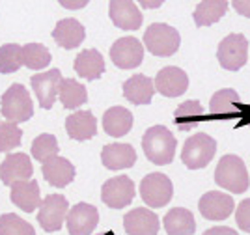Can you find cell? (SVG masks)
Returning <instances> with one entry per match:
<instances>
[{"mask_svg":"<svg viewBox=\"0 0 250 235\" xmlns=\"http://www.w3.org/2000/svg\"><path fill=\"white\" fill-rule=\"evenodd\" d=\"M176 146V136L165 125H153L142 136V148H144L147 161L159 166H165L174 161Z\"/></svg>","mask_w":250,"mask_h":235,"instance_id":"cell-1","label":"cell"},{"mask_svg":"<svg viewBox=\"0 0 250 235\" xmlns=\"http://www.w3.org/2000/svg\"><path fill=\"white\" fill-rule=\"evenodd\" d=\"M215 183L231 194H243L250 185L249 172L243 159L237 155H224L215 170Z\"/></svg>","mask_w":250,"mask_h":235,"instance_id":"cell-2","label":"cell"},{"mask_svg":"<svg viewBox=\"0 0 250 235\" xmlns=\"http://www.w3.org/2000/svg\"><path fill=\"white\" fill-rule=\"evenodd\" d=\"M215 153H217L215 138L206 133H198L185 140L181 150V161L188 170H200L213 161Z\"/></svg>","mask_w":250,"mask_h":235,"instance_id":"cell-3","label":"cell"},{"mask_svg":"<svg viewBox=\"0 0 250 235\" xmlns=\"http://www.w3.org/2000/svg\"><path fill=\"white\" fill-rule=\"evenodd\" d=\"M0 110L8 122H28L34 114V105L28 90L22 84H11L0 99Z\"/></svg>","mask_w":250,"mask_h":235,"instance_id":"cell-4","label":"cell"},{"mask_svg":"<svg viewBox=\"0 0 250 235\" xmlns=\"http://www.w3.org/2000/svg\"><path fill=\"white\" fill-rule=\"evenodd\" d=\"M179 32L165 22H153L147 26V30L144 32V47L151 52L153 56H172L176 54L179 49Z\"/></svg>","mask_w":250,"mask_h":235,"instance_id":"cell-5","label":"cell"},{"mask_svg":"<svg viewBox=\"0 0 250 235\" xmlns=\"http://www.w3.org/2000/svg\"><path fill=\"white\" fill-rule=\"evenodd\" d=\"M140 196L153 209L165 207L170 204V200L174 198V185L170 181V177L165 174H147L140 181Z\"/></svg>","mask_w":250,"mask_h":235,"instance_id":"cell-6","label":"cell"},{"mask_svg":"<svg viewBox=\"0 0 250 235\" xmlns=\"http://www.w3.org/2000/svg\"><path fill=\"white\" fill-rule=\"evenodd\" d=\"M219 64L228 71H239L249 60V41L243 34H229L220 41L217 51Z\"/></svg>","mask_w":250,"mask_h":235,"instance_id":"cell-7","label":"cell"},{"mask_svg":"<svg viewBox=\"0 0 250 235\" xmlns=\"http://www.w3.org/2000/svg\"><path fill=\"white\" fill-rule=\"evenodd\" d=\"M69 213V202L62 194H49L42 202L38 222L45 232H58L62 230L63 222Z\"/></svg>","mask_w":250,"mask_h":235,"instance_id":"cell-8","label":"cell"},{"mask_svg":"<svg viewBox=\"0 0 250 235\" xmlns=\"http://www.w3.org/2000/svg\"><path fill=\"white\" fill-rule=\"evenodd\" d=\"M135 198V183L127 175H116L101 187V200L110 209H124Z\"/></svg>","mask_w":250,"mask_h":235,"instance_id":"cell-9","label":"cell"},{"mask_svg":"<svg viewBox=\"0 0 250 235\" xmlns=\"http://www.w3.org/2000/svg\"><path fill=\"white\" fill-rule=\"evenodd\" d=\"M110 60L120 69H135L144 60V45L133 36L120 38L110 47Z\"/></svg>","mask_w":250,"mask_h":235,"instance_id":"cell-10","label":"cell"},{"mask_svg":"<svg viewBox=\"0 0 250 235\" xmlns=\"http://www.w3.org/2000/svg\"><path fill=\"white\" fill-rule=\"evenodd\" d=\"M60 82H62V73L60 69H51V71H43L38 75H32L30 84L32 90L36 93L38 101L42 105V108H52V105L58 97L60 90Z\"/></svg>","mask_w":250,"mask_h":235,"instance_id":"cell-11","label":"cell"},{"mask_svg":"<svg viewBox=\"0 0 250 235\" xmlns=\"http://www.w3.org/2000/svg\"><path fill=\"white\" fill-rule=\"evenodd\" d=\"M32 174H34V166L26 153H10L0 164V181L8 187L28 181Z\"/></svg>","mask_w":250,"mask_h":235,"instance_id":"cell-12","label":"cell"},{"mask_svg":"<svg viewBox=\"0 0 250 235\" xmlns=\"http://www.w3.org/2000/svg\"><path fill=\"white\" fill-rule=\"evenodd\" d=\"M198 209L202 216L208 220H226L233 213L235 202L229 194H224L219 191H209L200 198Z\"/></svg>","mask_w":250,"mask_h":235,"instance_id":"cell-13","label":"cell"},{"mask_svg":"<svg viewBox=\"0 0 250 235\" xmlns=\"http://www.w3.org/2000/svg\"><path fill=\"white\" fill-rule=\"evenodd\" d=\"M153 84H155V90L161 95H165V97H179V95H183L187 92L188 77L181 67L168 65V67H163L161 71L157 73Z\"/></svg>","mask_w":250,"mask_h":235,"instance_id":"cell-14","label":"cell"},{"mask_svg":"<svg viewBox=\"0 0 250 235\" xmlns=\"http://www.w3.org/2000/svg\"><path fill=\"white\" fill-rule=\"evenodd\" d=\"M99 224V211L94 205L81 204L73 205L67 213V230L71 235H92Z\"/></svg>","mask_w":250,"mask_h":235,"instance_id":"cell-15","label":"cell"},{"mask_svg":"<svg viewBox=\"0 0 250 235\" xmlns=\"http://www.w3.org/2000/svg\"><path fill=\"white\" fill-rule=\"evenodd\" d=\"M108 15L114 26L122 30H138L144 21L142 11L138 10V6L133 0H110Z\"/></svg>","mask_w":250,"mask_h":235,"instance_id":"cell-16","label":"cell"},{"mask_svg":"<svg viewBox=\"0 0 250 235\" xmlns=\"http://www.w3.org/2000/svg\"><path fill=\"white\" fill-rule=\"evenodd\" d=\"M209 112L217 120H229V118H241L243 116V105L235 90L224 88L213 93L209 101Z\"/></svg>","mask_w":250,"mask_h":235,"instance_id":"cell-17","label":"cell"},{"mask_svg":"<svg viewBox=\"0 0 250 235\" xmlns=\"http://www.w3.org/2000/svg\"><path fill=\"white\" fill-rule=\"evenodd\" d=\"M124 228L127 235H157L161 224H159V216L151 209L136 207L125 215Z\"/></svg>","mask_w":250,"mask_h":235,"instance_id":"cell-18","label":"cell"},{"mask_svg":"<svg viewBox=\"0 0 250 235\" xmlns=\"http://www.w3.org/2000/svg\"><path fill=\"white\" fill-rule=\"evenodd\" d=\"M101 163L108 170H125L136 163V151L131 144H108L101 151Z\"/></svg>","mask_w":250,"mask_h":235,"instance_id":"cell-19","label":"cell"},{"mask_svg":"<svg viewBox=\"0 0 250 235\" xmlns=\"http://www.w3.org/2000/svg\"><path fill=\"white\" fill-rule=\"evenodd\" d=\"M42 172L45 181L56 189H63L75 179V166L65 157H58V155L43 163Z\"/></svg>","mask_w":250,"mask_h":235,"instance_id":"cell-20","label":"cell"},{"mask_svg":"<svg viewBox=\"0 0 250 235\" xmlns=\"http://www.w3.org/2000/svg\"><path fill=\"white\" fill-rule=\"evenodd\" d=\"M65 131L69 134V138L84 142L90 140L97 134V120L90 110H79L67 116L65 120Z\"/></svg>","mask_w":250,"mask_h":235,"instance_id":"cell-21","label":"cell"},{"mask_svg":"<svg viewBox=\"0 0 250 235\" xmlns=\"http://www.w3.org/2000/svg\"><path fill=\"white\" fill-rule=\"evenodd\" d=\"M11 202L22 209L24 213H34L38 207H42V192H40V185L34 179L21 181L11 187Z\"/></svg>","mask_w":250,"mask_h":235,"instance_id":"cell-22","label":"cell"},{"mask_svg":"<svg viewBox=\"0 0 250 235\" xmlns=\"http://www.w3.org/2000/svg\"><path fill=\"white\" fill-rule=\"evenodd\" d=\"M52 38L62 49H77L86 38V30L81 24V21L69 17V19H62L56 22L52 30Z\"/></svg>","mask_w":250,"mask_h":235,"instance_id":"cell-23","label":"cell"},{"mask_svg":"<svg viewBox=\"0 0 250 235\" xmlns=\"http://www.w3.org/2000/svg\"><path fill=\"white\" fill-rule=\"evenodd\" d=\"M73 69L77 75H81L86 81H95L104 73L103 54L95 49H84L77 54L73 64Z\"/></svg>","mask_w":250,"mask_h":235,"instance_id":"cell-24","label":"cell"},{"mask_svg":"<svg viewBox=\"0 0 250 235\" xmlns=\"http://www.w3.org/2000/svg\"><path fill=\"white\" fill-rule=\"evenodd\" d=\"M155 93V84L146 75H133L124 84V95L133 105H149Z\"/></svg>","mask_w":250,"mask_h":235,"instance_id":"cell-25","label":"cell"},{"mask_svg":"<svg viewBox=\"0 0 250 235\" xmlns=\"http://www.w3.org/2000/svg\"><path fill=\"white\" fill-rule=\"evenodd\" d=\"M103 129L106 134L120 138L133 129V114L125 107H110L103 114Z\"/></svg>","mask_w":250,"mask_h":235,"instance_id":"cell-26","label":"cell"},{"mask_svg":"<svg viewBox=\"0 0 250 235\" xmlns=\"http://www.w3.org/2000/svg\"><path fill=\"white\" fill-rule=\"evenodd\" d=\"M163 226L168 235H192L196 232L194 216L185 207L170 209L163 218Z\"/></svg>","mask_w":250,"mask_h":235,"instance_id":"cell-27","label":"cell"},{"mask_svg":"<svg viewBox=\"0 0 250 235\" xmlns=\"http://www.w3.org/2000/svg\"><path fill=\"white\" fill-rule=\"evenodd\" d=\"M228 2L226 0H204L200 2L194 10V22L196 26H209L215 24L222 19V15L228 10Z\"/></svg>","mask_w":250,"mask_h":235,"instance_id":"cell-28","label":"cell"},{"mask_svg":"<svg viewBox=\"0 0 250 235\" xmlns=\"http://www.w3.org/2000/svg\"><path fill=\"white\" fill-rule=\"evenodd\" d=\"M58 97L62 101L63 108L75 110L81 105L88 101V92L84 88V84H81L75 79H62L60 82V90H58Z\"/></svg>","mask_w":250,"mask_h":235,"instance_id":"cell-29","label":"cell"},{"mask_svg":"<svg viewBox=\"0 0 250 235\" xmlns=\"http://www.w3.org/2000/svg\"><path fill=\"white\" fill-rule=\"evenodd\" d=\"M202 120H204V107L200 105V101L181 103L174 112V122H176L179 131H190Z\"/></svg>","mask_w":250,"mask_h":235,"instance_id":"cell-30","label":"cell"},{"mask_svg":"<svg viewBox=\"0 0 250 235\" xmlns=\"http://www.w3.org/2000/svg\"><path fill=\"white\" fill-rule=\"evenodd\" d=\"M51 52L42 43H28L22 47V65H26L28 69L40 71L45 69L51 64Z\"/></svg>","mask_w":250,"mask_h":235,"instance_id":"cell-31","label":"cell"},{"mask_svg":"<svg viewBox=\"0 0 250 235\" xmlns=\"http://www.w3.org/2000/svg\"><path fill=\"white\" fill-rule=\"evenodd\" d=\"M58 150L60 148H58V140H56L54 134L43 133L40 136H36L34 142H32V157L40 163H47L49 159L56 157Z\"/></svg>","mask_w":250,"mask_h":235,"instance_id":"cell-32","label":"cell"},{"mask_svg":"<svg viewBox=\"0 0 250 235\" xmlns=\"http://www.w3.org/2000/svg\"><path fill=\"white\" fill-rule=\"evenodd\" d=\"M22 65V47L17 43H8L0 47V73H15Z\"/></svg>","mask_w":250,"mask_h":235,"instance_id":"cell-33","label":"cell"},{"mask_svg":"<svg viewBox=\"0 0 250 235\" xmlns=\"http://www.w3.org/2000/svg\"><path fill=\"white\" fill-rule=\"evenodd\" d=\"M0 235H36V230L19 215L6 213L0 216Z\"/></svg>","mask_w":250,"mask_h":235,"instance_id":"cell-34","label":"cell"},{"mask_svg":"<svg viewBox=\"0 0 250 235\" xmlns=\"http://www.w3.org/2000/svg\"><path fill=\"white\" fill-rule=\"evenodd\" d=\"M22 140V131L13 122H0V153H8L19 148Z\"/></svg>","mask_w":250,"mask_h":235,"instance_id":"cell-35","label":"cell"},{"mask_svg":"<svg viewBox=\"0 0 250 235\" xmlns=\"http://www.w3.org/2000/svg\"><path fill=\"white\" fill-rule=\"evenodd\" d=\"M235 222L243 232L250 234V198L243 200L235 209Z\"/></svg>","mask_w":250,"mask_h":235,"instance_id":"cell-36","label":"cell"},{"mask_svg":"<svg viewBox=\"0 0 250 235\" xmlns=\"http://www.w3.org/2000/svg\"><path fill=\"white\" fill-rule=\"evenodd\" d=\"M231 6H233V10L237 11L239 15L250 19V0H233Z\"/></svg>","mask_w":250,"mask_h":235,"instance_id":"cell-37","label":"cell"},{"mask_svg":"<svg viewBox=\"0 0 250 235\" xmlns=\"http://www.w3.org/2000/svg\"><path fill=\"white\" fill-rule=\"evenodd\" d=\"M204 235H237V232L226 226H215V228H209Z\"/></svg>","mask_w":250,"mask_h":235,"instance_id":"cell-38","label":"cell"},{"mask_svg":"<svg viewBox=\"0 0 250 235\" xmlns=\"http://www.w3.org/2000/svg\"><path fill=\"white\" fill-rule=\"evenodd\" d=\"M241 118H243V123L250 127V105L249 107H243V116Z\"/></svg>","mask_w":250,"mask_h":235,"instance_id":"cell-39","label":"cell"},{"mask_svg":"<svg viewBox=\"0 0 250 235\" xmlns=\"http://www.w3.org/2000/svg\"><path fill=\"white\" fill-rule=\"evenodd\" d=\"M63 8H84L88 2H81V4H67V2H60Z\"/></svg>","mask_w":250,"mask_h":235,"instance_id":"cell-40","label":"cell"},{"mask_svg":"<svg viewBox=\"0 0 250 235\" xmlns=\"http://www.w3.org/2000/svg\"><path fill=\"white\" fill-rule=\"evenodd\" d=\"M103 235H114V232H104Z\"/></svg>","mask_w":250,"mask_h":235,"instance_id":"cell-41","label":"cell"}]
</instances>
